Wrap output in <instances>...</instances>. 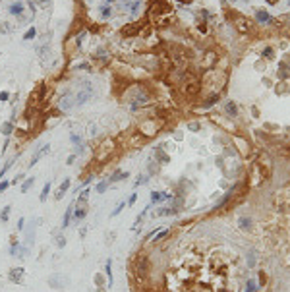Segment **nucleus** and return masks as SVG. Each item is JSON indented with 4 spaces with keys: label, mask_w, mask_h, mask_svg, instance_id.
Here are the masks:
<instances>
[{
    "label": "nucleus",
    "mask_w": 290,
    "mask_h": 292,
    "mask_svg": "<svg viewBox=\"0 0 290 292\" xmlns=\"http://www.w3.org/2000/svg\"><path fill=\"white\" fill-rule=\"evenodd\" d=\"M33 35H35V29H29L25 33V39H33Z\"/></svg>",
    "instance_id": "13"
},
{
    "label": "nucleus",
    "mask_w": 290,
    "mask_h": 292,
    "mask_svg": "<svg viewBox=\"0 0 290 292\" xmlns=\"http://www.w3.org/2000/svg\"><path fill=\"white\" fill-rule=\"evenodd\" d=\"M72 209H73V205H70V207L66 209V215H64V221H62V228H66L68 224H70V219H72Z\"/></svg>",
    "instance_id": "3"
},
{
    "label": "nucleus",
    "mask_w": 290,
    "mask_h": 292,
    "mask_svg": "<svg viewBox=\"0 0 290 292\" xmlns=\"http://www.w3.org/2000/svg\"><path fill=\"white\" fill-rule=\"evenodd\" d=\"M105 271H107V277H108V286H112V261H107V269H105Z\"/></svg>",
    "instance_id": "5"
},
{
    "label": "nucleus",
    "mask_w": 290,
    "mask_h": 292,
    "mask_svg": "<svg viewBox=\"0 0 290 292\" xmlns=\"http://www.w3.org/2000/svg\"><path fill=\"white\" fill-rule=\"evenodd\" d=\"M8 186H10V182H6V180H4V182H0V192H4Z\"/></svg>",
    "instance_id": "12"
},
{
    "label": "nucleus",
    "mask_w": 290,
    "mask_h": 292,
    "mask_svg": "<svg viewBox=\"0 0 290 292\" xmlns=\"http://www.w3.org/2000/svg\"><path fill=\"white\" fill-rule=\"evenodd\" d=\"M68 188H70V178H66L62 184H60V188H58V194H56V199H60L64 194L68 192Z\"/></svg>",
    "instance_id": "2"
},
{
    "label": "nucleus",
    "mask_w": 290,
    "mask_h": 292,
    "mask_svg": "<svg viewBox=\"0 0 290 292\" xmlns=\"http://www.w3.org/2000/svg\"><path fill=\"white\" fill-rule=\"evenodd\" d=\"M73 161H76V155H70V157H68V164H72Z\"/></svg>",
    "instance_id": "14"
},
{
    "label": "nucleus",
    "mask_w": 290,
    "mask_h": 292,
    "mask_svg": "<svg viewBox=\"0 0 290 292\" xmlns=\"http://www.w3.org/2000/svg\"><path fill=\"white\" fill-rule=\"evenodd\" d=\"M10 279L12 281H16V282H22L23 281V269H12V273H10Z\"/></svg>",
    "instance_id": "1"
},
{
    "label": "nucleus",
    "mask_w": 290,
    "mask_h": 292,
    "mask_svg": "<svg viewBox=\"0 0 290 292\" xmlns=\"http://www.w3.org/2000/svg\"><path fill=\"white\" fill-rule=\"evenodd\" d=\"M50 186H52L50 182H47V184H45V186H43V192H41V197H39L41 201H47L48 194H50Z\"/></svg>",
    "instance_id": "4"
},
{
    "label": "nucleus",
    "mask_w": 290,
    "mask_h": 292,
    "mask_svg": "<svg viewBox=\"0 0 290 292\" xmlns=\"http://www.w3.org/2000/svg\"><path fill=\"white\" fill-rule=\"evenodd\" d=\"M2 130H4V134L8 135V134H10V130H12V124H10V122H6V124L2 126Z\"/></svg>",
    "instance_id": "11"
},
{
    "label": "nucleus",
    "mask_w": 290,
    "mask_h": 292,
    "mask_svg": "<svg viewBox=\"0 0 290 292\" xmlns=\"http://www.w3.org/2000/svg\"><path fill=\"white\" fill-rule=\"evenodd\" d=\"M122 209H124V201H122V203H120V205H118V207H116V209H114V211H112V213H110V217H116V215H118V213H120V211H122Z\"/></svg>",
    "instance_id": "10"
},
{
    "label": "nucleus",
    "mask_w": 290,
    "mask_h": 292,
    "mask_svg": "<svg viewBox=\"0 0 290 292\" xmlns=\"http://www.w3.org/2000/svg\"><path fill=\"white\" fill-rule=\"evenodd\" d=\"M108 184H110V180H108V178H107V180H103V182H101L99 186H97V192H99V194H103V192L108 188Z\"/></svg>",
    "instance_id": "7"
},
{
    "label": "nucleus",
    "mask_w": 290,
    "mask_h": 292,
    "mask_svg": "<svg viewBox=\"0 0 290 292\" xmlns=\"http://www.w3.org/2000/svg\"><path fill=\"white\" fill-rule=\"evenodd\" d=\"M12 14H22V4H14V6L10 8Z\"/></svg>",
    "instance_id": "9"
},
{
    "label": "nucleus",
    "mask_w": 290,
    "mask_h": 292,
    "mask_svg": "<svg viewBox=\"0 0 290 292\" xmlns=\"http://www.w3.org/2000/svg\"><path fill=\"white\" fill-rule=\"evenodd\" d=\"M10 209L12 207H4L2 209V213H0V219H2V221H8V217H10Z\"/></svg>",
    "instance_id": "8"
},
{
    "label": "nucleus",
    "mask_w": 290,
    "mask_h": 292,
    "mask_svg": "<svg viewBox=\"0 0 290 292\" xmlns=\"http://www.w3.org/2000/svg\"><path fill=\"white\" fill-rule=\"evenodd\" d=\"M33 184H35V178H27L25 182L22 184V192H27V190H29L31 186H33Z\"/></svg>",
    "instance_id": "6"
}]
</instances>
